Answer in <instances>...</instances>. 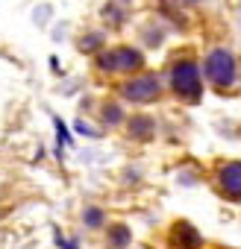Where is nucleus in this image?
I'll return each instance as SVG.
<instances>
[{
  "instance_id": "423d86ee",
  "label": "nucleus",
  "mask_w": 241,
  "mask_h": 249,
  "mask_svg": "<svg viewBox=\"0 0 241 249\" xmlns=\"http://www.w3.org/2000/svg\"><path fill=\"white\" fill-rule=\"evenodd\" d=\"M168 243H171L174 249H203V234L197 231L194 223H188V220H177V223H171Z\"/></svg>"
},
{
  "instance_id": "f03ea898",
  "label": "nucleus",
  "mask_w": 241,
  "mask_h": 249,
  "mask_svg": "<svg viewBox=\"0 0 241 249\" xmlns=\"http://www.w3.org/2000/svg\"><path fill=\"white\" fill-rule=\"evenodd\" d=\"M203 79H209L218 88L235 85V79H238V62H235L232 50H226V47L212 50L206 56V62H203Z\"/></svg>"
},
{
  "instance_id": "2eb2a0df",
  "label": "nucleus",
  "mask_w": 241,
  "mask_h": 249,
  "mask_svg": "<svg viewBox=\"0 0 241 249\" xmlns=\"http://www.w3.org/2000/svg\"><path fill=\"white\" fill-rule=\"evenodd\" d=\"M47 15H50V6H44V9H41V12H36L33 18H36V21H47Z\"/></svg>"
},
{
  "instance_id": "0eeeda50",
  "label": "nucleus",
  "mask_w": 241,
  "mask_h": 249,
  "mask_svg": "<svg viewBox=\"0 0 241 249\" xmlns=\"http://www.w3.org/2000/svg\"><path fill=\"white\" fill-rule=\"evenodd\" d=\"M127 135L133 141H150L156 135V120L147 117V114H136L127 120Z\"/></svg>"
},
{
  "instance_id": "f257e3e1",
  "label": "nucleus",
  "mask_w": 241,
  "mask_h": 249,
  "mask_svg": "<svg viewBox=\"0 0 241 249\" xmlns=\"http://www.w3.org/2000/svg\"><path fill=\"white\" fill-rule=\"evenodd\" d=\"M171 88L180 100L197 103L203 97V68L191 59H182L171 68Z\"/></svg>"
},
{
  "instance_id": "9b49d317",
  "label": "nucleus",
  "mask_w": 241,
  "mask_h": 249,
  "mask_svg": "<svg viewBox=\"0 0 241 249\" xmlns=\"http://www.w3.org/2000/svg\"><path fill=\"white\" fill-rule=\"evenodd\" d=\"M103 41H106V36H103V33H85V36L80 38V44H77V47H80L82 53H94V56H97V53L103 50Z\"/></svg>"
},
{
  "instance_id": "6e6552de",
  "label": "nucleus",
  "mask_w": 241,
  "mask_h": 249,
  "mask_svg": "<svg viewBox=\"0 0 241 249\" xmlns=\"http://www.w3.org/2000/svg\"><path fill=\"white\" fill-rule=\"evenodd\" d=\"M133 243V229L127 223H109L106 226V246L109 249H127Z\"/></svg>"
},
{
  "instance_id": "ddd939ff",
  "label": "nucleus",
  "mask_w": 241,
  "mask_h": 249,
  "mask_svg": "<svg viewBox=\"0 0 241 249\" xmlns=\"http://www.w3.org/2000/svg\"><path fill=\"white\" fill-rule=\"evenodd\" d=\"M74 129H77L80 135H85V138H100V132H97V129H91L85 120H77V123H74Z\"/></svg>"
},
{
  "instance_id": "dca6fc26",
  "label": "nucleus",
  "mask_w": 241,
  "mask_h": 249,
  "mask_svg": "<svg viewBox=\"0 0 241 249\" xmlns=\"http://www.w3.org/2000/svg\"><path fill=\"white\" fill-rule=\"evenodd\" d=\"M139 249H156V246H150V243H141V246H139Z\"/></svg>"
},
{
  "instance_id": "7ed1b4c3",
  "label": "nucleus",
  "mask_w": 241,
  "mask_h": 249,
  "mask_svg": "<svg viewBox=\"0 0 241 249\" xmlns=\"http://www.w3.org/2000/svg\"><path fill=\"white\" fill-rule=\"evenodd\" d=\"M97 68L103 73H139L144 71V53L136 47H112L97 53Z\"/></svg>"
},
{
  "instance_id": "1a4fd4ad",
  "label": "nucleus",
  "mask_w": 241,
  "mask_h": 249,
  "mask_svg": "<svg viewBox=\"0 0 241 249\" xmlns=\"http://www.w3.org/2000/svg\"><path fill=\"white\" fill-rule=\"evenodd\" d=\"M100 120L106 123V126H120V123H124V106H120L118 100H106L100 106Z\"/></svg>"
},
{
  "instance_id": "f3484780",
  "label": "nucleus",
  "mask_w": 241,
  "mask_h": 249,
  "mask_svg": "<svg viewBox=\"0 0 241 249\" xmlns=\"http://www.w3.org/2000/svg\"><path fill=\"white\" fill-rule=\"evenodd\" d=\"M185 3H200V0H185Z\"/></svg>"
},
{
  "instance_id": "39448f33",
  "label": "nucleus",
  "mask_w": 241,
  "mask_h": 249,
  "mask_svg": "<svg viewBox=\"0 0 241 249\" xmlns=\"http://www.w3.org/2000/svg\"><path fill=\"white\" fill-rule=\"evenodd\" d=\"M215 188L223 199L241 202V161H223L215 173Z\"/></svg>"
},
{
  "instance_id": "20e7f679",
  "label": "nucleus",
  "mask_w": 241,
  "mask_h": 249,
  "mask_svg": "<svg viewBox=\"0 0 241 249\" xmlns=\"http://www.w3.org/2000/svg\"><path fill=\"white\" fill-rule=\"evenodd\" d=\"M159 97H162V79L156 73H139L120 85V100H127V103L147 106V103H156Z\"/></svg>"
},
{
  "instance_id": "4468645a",
  "label": "nucleus",
  "mask_w": 241,
  "mask_h": 249,
  "mask_svg": "<svg viewBox=\"0 0 241 249\" xmlns=\"http://www.w3.org/2000/svg\"><path fill=\"white\" fill-rule=\"evenodd\" d=\"M53 123H56V132H59V141H65V147H71V144H74V138L68 135V129H65V123H62L59 117H53Z\"/></svg>"
},
{
  "instance_id": "f8f14e48",
  "label": "nucleus",
  "mask_w": 241,
  "mask_h": 249,
  "mask_svg": "<svg viewBox=\"0 0 241 249\" xmlns=\"http://www.w3.org/2000/svg\"><path fill=\"white\" fill-rule=\"evenodd\" d=\"M103 18H106L112 27H120V24H124V12L118 9V3H106V6H103Z\"/></svg>"
},
{
  "instance_id": "9d476101",
  "label": "nucleus",
  "mask_w": 241,
  "mask_h": 249,
  "mask_svg": "<svg viewBox=\"0 0 241 249\" xmlns=\"http://www.w3.org/2000/svg\"><path fill=\"white\" fill-rule=\"evenodd\" d=\"M82 226L97 231V229H106V211L100 205H85L82 208Z\"/></svg>"
}]
</instances>
